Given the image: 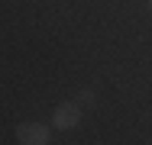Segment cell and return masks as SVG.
I'll return each instance as SVG.
<instances>
[{"label": "cell", "mask_w": 152, "mask_h": 145, "mask_svg": "<svg viewBox=\"0 0 152 145\" xmlns=\"http://www.w3.org/2000/svg\"><path fill=\"white\" fill-rule=\"evenodd\" d=\"M16 139L23 145H49V126L45 123H20L16 126Z\"/></svg>", "instance_id": "cell-1"}, {"label": "cell", "mask_w": 152, "mask_h": 145, "mask_svg": "<svg viewBox=\"0 0 152 145\" xmlns=\"http://www.w3.org/2000/svg\"><path fill=\"white\" fill-rule=\"evenodd\" d=\"M81 123V107L78 103H58L52 110V126L55 129H75Z\"/></svg>", "instance_id": "cell-2"}, {"label": "cell", "mask_w": 152, "mask_h": 145, "mask_svg": "<svg viewBox=\"0 0 152 145\" xmlns=\"http://www.w3.org/2000/svg\"><path fill=\"white\" fill-rule=\"evenodd\" d=\"M149 10H152V0H149Z\"/></svg>", "instance_id": "cell-3"}]
</instances>
